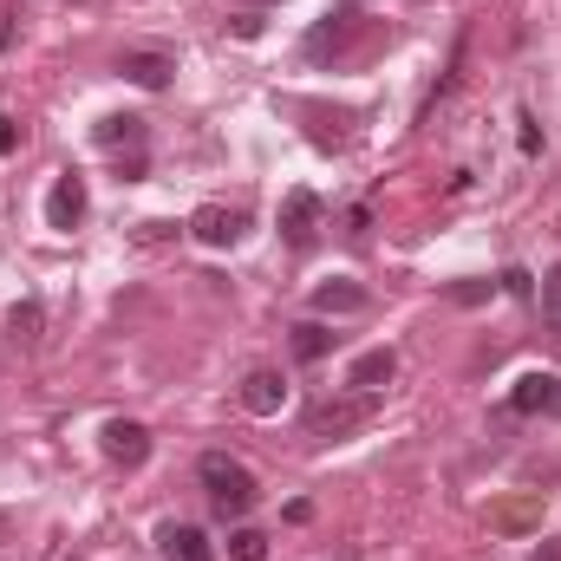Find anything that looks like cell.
Returning <instances> with one entry per match:
<instances>
[{
    "label": "cell",
    "instance_id": "cell-1",
    "mask_svg": "<svg viewBox=\"0 0 561 561\" xmlns=\"http://www.w3.org/2000/svg\"><path fill=\"white\" fill-rule=\"evenodd\" d=\"M196 477H203V490H209V503H216V516H229V523H242L248 510H255V477H248V464H235L229 451H209L203 464H196Z\"/></svg>",
    "mask_w": 561,
    "mask_h": 561
},
{
    "label": "cell",
    "instance_id": "cell-2",
    "mask_svg": "<svg viewBox=\"0 0 561 561\" xmlns=\"http://www.w3.org/2000/svg\"><path fill=\"white\" fill-rule=\"evenodd\" d=\"M366 418H373V392H353V399H327V405H314V412H307V438L333 444V438L359 431Z\"/></svg>",
    "mask_w": 561,
    "mask_h": 561
},
{
    "label": "cell",
    "instance_id": "cell-3",
    "mask_svg": "<svg viewBox=\"0 0 561 561\" xmlns=\"http://www.w3.org/2000/svg\"><path fill=\"white\" fill-rule=\"evenodd\" d=\"M190 235H196V242H209V248H235V242L248 235V209H229V203H203V209L190 216Z\"/></svg>",
    "mask_w": 561,
    "mask_h": 561
},
{
    "label": "cell",
    "instance_id": "cell-4",
    "mask_svg": "<svg viewBox=\"0 0 561 561\" xmlns=\"http://www.w3.org/2000/svg\"><path fill=\"white\" fill-rule=\"evenodd\" d=\"M281 235H288V248H314V235H320V196L314 190L281 196Z\"/></svg>",
    "mask_w": 561,
    "mask_h": 561
},
{
    "label": "cell",
    "instance_id": "cell-5",
    "mask_svg": "<svg viewBox=\"0 0 561 561\" xmlns=\"http://www.w3.org/2000/svg\"><path fill=\"white\" fill-rule=\"evenodd\" d=\"M85 222V183L65 170L59 183H52V196H46V229H59V235H72Z\"/></svg>",
    "mask_w": 561,
    "mask_h": 561
},
{
    "label": "cell",
    "instance_id": "cell-6",
    "mask_svg": "<svg viewBox=\"0 0 561 561\" xmlns=\"http://www.w3.org/2000/svg\"><path fill=\"white\" fill-rule=\"evenodd\" d=\"M105 458L124 464V471H137V464L150 458V431H144L137 418H111V425H105Z\"/></svg>",
    "mask_w": 561,
    "mask_h": 561
},
{
    "label": "cell",
    "instance_id": "cell-7",
    "mask_svg": "<svg viewBox=\"0 0 561 561\" xmlns=\"http://www.w3.org/2000/svg\"><path fill=\"white\" fill-rule=\"evenodd\" d=\"M157 556L163 561H216V549H209V536L196 523H163L157 529Z\"/></svg>",
    "mask_w": 561,
    "mask_h": 561
},
{
    "label": "cell",
    "instance_id": "cell-8",
    "mask_svg": "<svg viewBox=\"0 0 561 561\" xmlns=\"http://www.w3.org/2000/svg\"><path fill=\"white\" fill-rule=\"evenodd\" d=\"M392 373H399L392 346H373V353H359V359H353L346 386H353V392H379V386H392Z\"/></svg>",
    "mask_w": 561,
    "mask_h": 561
},
{
    "label": "cell",
    "instance_id": "cell-9",
    "mask_svg": "<svg viewBox=\"0 0 561 561\" xmlns=\"http://www.w3.org/2000/svg\"><path fill=\"white\" fill-rule=\"evenodd\" d=\"M242 405H248L255 418H275V412L288 405V386H281V373H248V379H242Z\"/></svg>",
    "mask_w": 561,
    "mask_h": 561
},
{
    "label": "cell",
    "instance_id": "cell-10",
    "mask_svg": "<svg viewBox=\"0 0 561 561\" xmlns=\"http://www.w3.org/2000/svg\"><path fill=\"white\" fill-rule=\"evenodd\" d=\"M118 72H124L131 85H144V92H163L176 65H170L163 52H124V59H118Z\"/></svg>",
    "mask_w": 561,
    "mask_h": 561
},
{
    "label": "cell",
    "instance_id": "cell-11",
    "mask_svg": "<svg viewBox=\"0 0 561 561\" xmlns=\"http://www.w3.org/2000/svg\"><path fill=\"white\" fill-rule=\"evenodd\" d=\"M98 144H105L111 157H124V150L137 157V150H144V118H131V111H124V118H98Z\"/></svg>",
    "mask_w": 561,
    "mask_h": 561
},
{
    "label": "cell",
    "instance_id": "cell-12",
    "mask_svg": "<svg viewBox=\"0 0 561 561\" xmlns=\"http://www.w3.org/2000/svg\"><path fill=\"white\" fill-rule=\"evenodd\" d=\"M314 307H320V314H359V307H366V288H359V281H320V288H314Z\"/></svg>",
    "mask_w": 561,
    "mask_h": 561
},
{
    "label": "cell",
    "instance_id": "cell-13",
    "mask_svg": "<svg viewBox=\"0 0 561 561\" xmlns=\"http://www.w3.org/2000/svg\"><path fill=\"white\" fill-rule=\"evenodd\" d=\"M549 392H556V379H549V373H529V379H516V392H510V412L536 418V412H549Z\"/></svg>",
    "mask_w": 561,
    "mask_h": 561
},
{
    "label": "cell",
    "instance_id": "cell-14",
    "mask_svg": "<svg viewBox=\"0 0 561 561\" xmlns=\"http://www.w3.org/2000/svg\"><path fill=\"white\" fill-rule=\"evenodd\" d=\"M327 353H333V333H327L320 320H301V327H294V359L314 366V359H327Z\"/></svg>",
    "mask_w": 561,
    "mask_h": 561
},
{
    "label": "cell",
    "instance_id": "cell-15",
    "mask_svg": "<svg viewBox=\"0 0 561 561\" xmlns=\"http://www.w3.org/2000/svg\"><path fill=\"white\" fill-rule=\"evenodd\" d=\"M229 561H268V536H261V529H248V523H235V536H229Z\"/></svg>",
    "mask_w": 561,
    "mask_h": 561
},
{
    "label": "cell",
    "instance_id": "cell-16",
    "mask_svg": "<svg viewBox=\"0 0 561 561\" xmlns=\"http://www.w3.org/2000/svg\"><path fill=\"white\" fill-rule=\"evenodd\" d=\"M7 327H13V340H26V346H33V340H39V307H33V301H26V307H13V320H7Z\"/></svg>",
    "mask_w": 561,
    "mask_h": 561
},
{
    "label": "cell",
    "instance_id": "cell-17",
    "mask_svg": "<svg viewBox=\"0 0 561 561\" xmlns=\"http://www.w3.org/2000/svg\"><path fill=\"white\" fill-rule=\"evenodd\" d=\"M516 124H523V131H516V137H523V157H542V124H536V111H523Z\"/></svg>",
    "mask_w": 561,
    "mask_h": 561
},
{
    "label": "cell",
    "instance_id": "cell-18",
    "mask_svg": "<svg viewBox=\"0 0 561 561\" xmlns=\"http://www.w3.org/2000/svg\"><path fill=\"white\" fill-rule=\"evenodd\" d=\"M542 320H549V333L561 340V275L549 281V294H542Z\"/></svg>",
    "mask_w": 561,
    "mask_h": 561
},
{
    "label": "cell",
    "instance_id": "cell-19",
    "mask_svg": "<svg viewBox=\"0 0 561 561\" xmlns=\"http://www.w3.org/2000/svg\"><path fill=\"white\" fill-rule=\"evenodd\" d=\"M536 523V503H516V510H497V529H529Z\"/></svg>",
    "mask_w": 561,
    "mask_h": 561
},
{
    "label": "cell",
    "instance_id": "cell-20",
    "mask_svg": "<svg viewBox=\"0 0 561 561\" xmlns=\"http://www.w3.org/2000/svg\"><path fill=\"white\" fill-rule=\"evenodd\" d=\"M451 301H464V307L471 301H490V281H464V288H451Z\"/></svg>",
    "mask_w": 561,
    "mask_h": 561
},
{
    "label": "cell",
    "instance_id": "cell-21",
    "mask_svg": "<svg viewBox=\"0 0 561 561\" xmlns=\"http://www.w3.org/2000/svg\"><path fill=\"white\" fill-rule=\"evenodd\" d=\"M542 418H561V379H556V392H549V412Z\"/></svg>",
    "mask_w": 561,
    "mask_h": 561
},
{
    "label": "cell",
    "instance_id": "cell-22",
    "mask_svg": "<svg viewBox=\"0 0 561 561\" xmlns=\"http://www.w3.org/2000/svg\"><path fill=\"white\" fill-rule=\"evenodd\" d=\"M7 46H13V20H0V52H7Z\"/></svg>",
    "mask_w": 561,
    "mask_h": 561
},
{
    "label": "cell",
    "instance_id": "cell-23",
    "mask_svg": "<svg viewBox=\"0 0 561 561\" xmlns=\"http://www.w3.org/2000/svg\"><path fill=\"white\" fill-rule=\"evenodd\" d=\"M72 561H78V556H72Z\"/></svg>",
    "mask_w": 561,
    "mask_h": 561
}]
</instances>
